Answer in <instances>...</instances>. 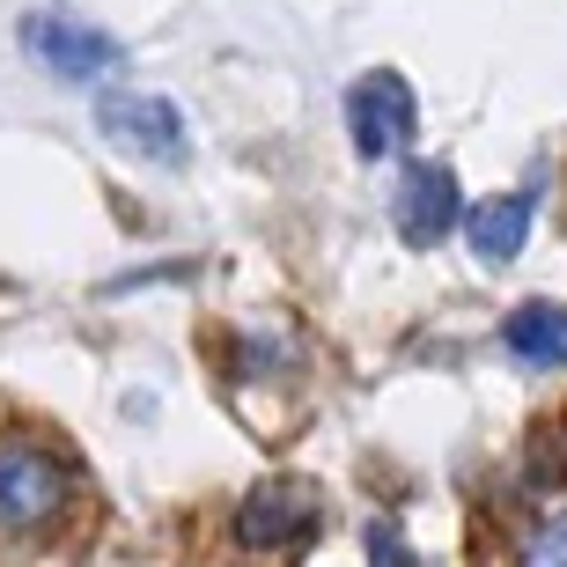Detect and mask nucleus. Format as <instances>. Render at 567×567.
<instances>
[{"mask_svg":"<svg viewBox=\"0 0 567 567\" xmlns=\"http://www.w3.org/2000/svg\"><path fill=\"white\" fill-rule=\"evenodd\" d=\"M74 502V464L38 435H0V538H38Z\"/></svg>","mask_w":567,"mask_h":567,"instance_id":"f257e3e1","label":"nucleus"},{"mask_svg":"<svg viewBox=\"0 0 567 567\" xmlns=\"http://www.w3.org/2000/svg\"><path fill=\"white\" fill-rule=\"evenodd\" d=\"M22 52L52 74V82H104V74H118L126 66V44L111 38V30H96L89 16H74V8H30V16L16 22Z\"/></svg>","mask_w":567,"mask_h":567,"instance_id":"f03ea898","label":"nucleus"},{"mask_svg":"<svg viewBox=\"0 0 567 567\" xmlns=\"http://www.w3.org/2000/svg\"><path fill=\"white\" fill-rule=\"evenodd\" d=\"M347 133H354V155L361 163H391L413 147L421 133V96L405 82L399 66H369L354 89H347Z\"/></svg>","mask_w":567,"mask_h":567,"instance_id":"7ed1b4c3","label":"nucleus"},{"mask_svg":"<svg viewBox=\"0 0 567 567\" xmlns=\"http://www.w3.org/2000/svg\"><path fill=\"white\" fill-rule=\"evenodd\" d=\"M96 133H104L118 155H141V163H163L177 169L192 155V133H185V111L155 96V89H111L96 104Z\"/></svg>","mask_w":567,"mask_h":567,"instance_id":"20e7f679","label":"nucleus"},{"mask_svg":"<svg viewBox=\"0 0 567 567\" xmlns=\"http://www.w3.org/2000/svg\"><path fill=\"white\" fill-rule=\"evenodd\" d=\"M391 221H399V236L413 244V251H435L442 236L464 221V185L450 163H413L399 177V192H391Z\"/></svg>","mask_w":567,"mask_h":567,"instance_id":"39448f33","label":"nucleus"},{"mask_svg":"<svg viewBox=\"0 0 567 567\" xmlns=\"http://www.w3.org/2000/svg\"><path fill=\"white\" fill-rule=\"evenodd\" d=\"M317 530V494L302 480H258L236 508V546L251 553H295Z\"/></svg>","mask_w":567,"mask_h":567,"instance_id":"423d86ee","label":"nucleus"},{"mask_svg":"<svg viewBox=\"0 0 567 567\" xmlns=\"http://www.w3.org/2000/svg\"><path fill=\"white\" fill-rule=\"evenodd\" d=\"M530 221H538V192H494L480 207H464V244L480 266H508L530 244Z\"/></svg>","mask_w":567,"mask_h":567,"instance_id":"0eeeda50","label":"nucleus"},{"mask_svg":"<svg viewBox=\"0 0 567 567\" xmlns=\"http://www.w3.org/2000/svg\"><path fill=\"white\" fill-rule=\"evenodd\" d=\"M502 347L524 369H567V302H516V310L502 317Z\"/></svg>","mask_w":567,"mask_h":567,"instance_id":"6e6552de","label":"nucleus"},{"mask_svg":"<svg viewBox=\"0 0 567 567\" xmlns=\"http://www.w3.org/2000/svg\"><path fill=\"white\" fill-rule=\"evenodd\" d=\"M524 567H567V516H553V524L524 546Z\"/></svg>","mask_w":567,"mask_h":567,"instance_id":"1a4fd4ad","label":"nucleus"},{"mask_svg":"<svg viewBox=\"0 0 567 567\" xmlns=\"http://www.w3.org/2000/svg\"><path fill=\"white\" fill-rule=\"evenodd\" d=\"M369 560H377V567H413V560H405V538L391 524H369Z\"/></svg>","mask_w":567,"mask_h":567,"instance_id":"9d476101","label":"nucleus"}]
</instances>
